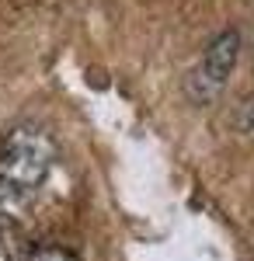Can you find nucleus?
<instances>
[{
	"label": "nucleus",
	"mask_w": 254,
	"mask_h": 261,
	"mask_svg": "<svg viewBox=\"0 0 254 261\" xmlns=\"http://www.w3.org/2000/svg\"><path fill=\"white\" fill-rule=\"evenodd\" d=\"M237 129H240L244 136H254V98H247L240 105V112H237Z\"/></svg>",
	"instance_id": "obj_5"
},
{
	"label": "nucleus",
	"mask_w": 254,
	"mask_h": 261,
	"mask_svg": "<svg viewBox=\"0 0 254 261\" xmlns=\"http://www.w3.org/2000/svg\"><path fill=\"white\" fill-rule=\"evenodd\" d=\"M24 261H77V258L70 251H63V247H35Z\"/></svg>",
	"instance_id": "obj_4"
},
{
	"label": "nucleus",
	"mask_w": 254,
	"mask_h": 261,
	"mask_svg": "<svg viewBox=\"0 0 254 261\" xmlns=\"http://www.w3.org/2000/svg\"><path fill=\"white\" fill-rule=\"evenodd\" d=\"M24 202H28V192H21L11 181L0 178V216H18L24 209Z\"/></svg>",
	"instance_id": "obj_3"
},
{
	"label": "nucleus",
	"mask_w": 254,
	"mask_h": 261,
	"mask_svg": "<svg viewBox=\"0 0 254 261\" xmlns=\"http://www.w3.org/2000/svg\"><path fill=\"white\" fill-rule=\"evenodd\" d=\"M237 53H240V35L234 28L219 32L206 45L202 60L185 77V94H188L192 105H209V101H216L223 94V87H226V81H230V73L237 66Z\"/></svg>",
	"instance_id": "obj_2"
},
{
	"label": "nucleus",
	"mask_w": 254,
	"mask_h": 261,
	"mask_svg": "<svg viewBox=\"0 0 254 261\" xmlns=\"http://www.w3.org/2000/svg\"><path fill=\"white\" fill-rule=\"evenodd\" d=\"M0 261H14V251H11V237H7V230L0 226Z\"/></svg>",
	"instance_id": "obj_6"
},
{
	"label": "nucleus",
	"mask_w": 254,
	"mask_h": 261,
	"mask_svg": "<svg viewBox=\"0 0 254 261\" xmlns=\"http://www.w3.org/2000/svg\"><path fill=\"white\" fill-rule=\"evenodd\" d=\"M53 161H56V146L39 125H14L0 140V178L21 192L39 188L49 178Z\"/></svg>",
	"instance_id": "obj_1"
}]
</instances>
